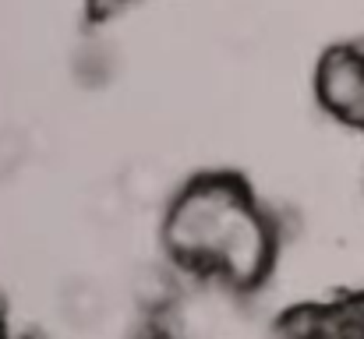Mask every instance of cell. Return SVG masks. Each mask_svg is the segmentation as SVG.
Returning a JSON list of instances; mask_svg holds the SVG:
<instances>
[{
    "instance_id": "cell-1",
    "label": "cell",
    "mask_w": 364,
    "mask_h": 339,
    "mask_svg": "<svg viewBox=\"0 0 364 339\" xmlns=\"http://www.w3.org/2000/svg\"><path fill=\"white\" fill-rule=\"evenodd\" d=\"M166 247L195 265L220 272L234 286H255L272 262V226L230 177H205L181 191L166 216Z\"/></svg>"
},
{
    "instance_id": "cell-2",
    "label": "cell",
    "mask_w": 364,
    "mask_h": 339,
    "mask_svg": "<svg viewBox=\"0 0 364 339\" xmlns=\"http://www.w3.org/2000/svg\"><path fill=\"white\" fill-rule=\"evenodd\" d=\"M318 99L329 113L364 127V50L336 46L322 57L315 75Z\"/></svg>"
}]
</instances>
